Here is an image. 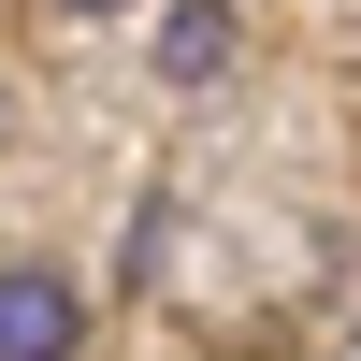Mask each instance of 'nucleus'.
I'll list each match as a JSON object with an SVG mask.
<instances>
[{"label":"nucleus","mask_w":361,"mask_h":361,"mask_svg":"<svg viewBox=\"0 0 361 361\" xmlns=\"http://www.w3.org/2000/svg\"><path fill=\"white\" fill-rule=\"evenodd\" d=\"M58 347H87V289L44 275V260H15L0 275V361H58Z\"/></svg>","instance_id":"obj_1"},{"label":"nucleus","mask_w":361,"mask_h":361,"mask_svg":"<svg viewBox=\"0 0 361 361\" xmlns=\"http://www.w3.org/2000/svg\"><path fill=\"white\" fill-rule=\"evenodd\" d=\"M159 73L173 87H217L231 73V15H217V0H173V15H159Z\"/></svg>","instance_id":"obj_2"},{"label":"nucleus","mask_w":361,"mask_h":361,"mask_svg":"<svg viewBox=\"0 0 361 361\" xmlns=\"http://www.w3.org/2000/svg\"><path fill=\"white\" fill-rule=\"evenodd\" d=\"M73 15H116V0H73Z\"/></svg>","instance_id":"obj_3"}]
</instances>
